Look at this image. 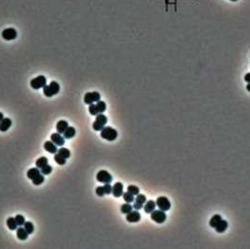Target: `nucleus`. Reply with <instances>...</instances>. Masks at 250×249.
I'll use <instances>...</instances> for the list:
<instances>
[{
	"mask_svg": "<svg viewBox=\"0 0 250 249\" xmlns=\"http://www.w3.org/2000/svg\"><path fill=\"white\" fill-rule=\"evenodd\" d=\"M101 137L107 141H114L118 137V132L112 127H104L101 131Z\"/></svg>",
	"mask_w": 250,
	"mask_h": 249,
	"instance_id": "1",
	"label": "nucleus"
},
{
	"mask_svg": "<svg viewBox=\"0 0 250 249\" xmlns=\"http://www.w3.org/2000/svg\"><path fill=\"white\" fill-rule=\"evenodd\" d=\"M107 123V117L103 114H98L96 116V119L92 124V128L95 131H102Z\"/></svg>",
	"mask_w": 250,
	"mask_h": 249,
	"instance_id": "2",
	"label": "nucleus"
},
{
	"mask_svg": "<svg viewBox=\"0 0 250 249\" xmlns=\"http://www.w3.org/2000/svg\"><path fill=\"white\" fill-rule=\"evenodd\" d=\"M151 218L152 221H154L157 224H163L167 220V214L162 210H154L151 213Z\"/></svg>",
	"mask_w": 250,
	"mask_h": 249,
	"instance_id": "3",
	"label": "nucleus"
},
{
	"mask_svg": "<svg viewBox=\"0 0 250 249\" xmlns=\"http://www.w3.org/2000/svg\"><path fill=\"white\" fill-rule=\"evenodd\" d=\"M30 86L33 89H40L46 86V78L43 75H40L38 77L33 78L30 81Z\"/></svg>",
	"mask_w": 250,
	"mask_h": 249,
	"instance_id": "4",
	"label": "nucleus"
},
{
	"mask_svg": "<svg viewBox=\"0 0 250 249\" xmlns=\"http://www.w3.org/2000/svg\"><path fill=\"white\" fill-rule=\"evenodd\" d=\"M100 100H101V95L97 91L88 92V93L85 94V97H84V102L86 104H88V105L93 103V102H99Z\"/></svg>",
	"mask_w": 250,
	"mask_h": 249,
	"instance_id": "5",
	"label": "nucleus"
},
{
	"mask_svg": "<svg viewBox=\"0 0 250 249\" xmlns=\"http://www.w3.org/2000/svg\"><path fill=\"white\" fill-rule=\"evenodd\" d=\"M96 179L99 182H102V183H110L113 180L111 174L107 172L106 170H100L97 173Z\"/></svg>",
	"mask_w": 250,
	"mask_h": 249,
	"instance_id": "6",
	"label": "nucleus"
},
{
	"mask_svg": "<svg viewBox=\"0 0 250 249\" xmlns=\"http://www.w3.org/2000/svg\"><path fill=\"white\" fill-rule=\"evenodd\" d=\"M156 206H158V208L164 212H167V211H169L170 207H171V204H170V201L168 200V197H160L156 199Z\"/></svg>",
	"mask_w": 250,
	"mask_h": 249,
	"instance_id": "7",
	"label": "nucleus"
},
{
	"mask_svg": "<svg viewBox=\"0 0 250 249\" xmlns=\"http://www.w3.org/2000/svg\"><path fill=\"white\" fill-rule=\"evenodd\" d=\"M17 32L14 28H6L2 31V38L6 41H12L16 39Z\"/></svg>",
	"mask_w": 250,
	"mask_h": 249,
	"instance_id": "8",
	"label": "nucleus"
},
{
	"mask_svg": "<svg viewBox=\"0 0 250 249\" xmlns=\"http://www.w3.org/2000/svg\"><path fill=\"white\" fill-rule=\"evenodd\" d=\"M147 201V198H146V196L142 195V194H138L137 195V198L135 199V203H134V208L136 210H141L143 207H144V204L146 203Z\"/></svg>",
	"mask_w": 250,
	"mask_h": 249,
	"instance_id": "9",
	"label": "nucleus"
},
{
	"mask_svg": "<svg viewBox=\"0 0 250 249\" xmlns=\"http://www.w3.org/2000/svg\"><path fill=\"white\" fill-rule=\"evenodd\" d=\"M140 219H141V214L139 213V212H138V210L132 211L126 214V220L129 223H138L140 221Z\"/></svg>",
	"mask_w": 250,
	"mask_h": 249,
	"instance_id": "10",
	"label": "nucleus"
},
{
	"mask_svg": "<svg viewBox=\"0 0 250 249\" xmlns=\"http://www.w3.org/2000/svg\"><path fill=\"white\" fill-rule=\"evenodd\" d=\"M51 141L58 147H62L65 144V138L59 133H54L51 136Z\"/></svg>",
	"mask_w": 250,
	"mask_h": 249,
	"instance_id": "11",
	"label": "nucleus"
},
{
	"mask_svg": "<svg viewBox=\"0 0 250 249\" xmlns=\"http://www.w3.org/2000/svg\"><path fill=\"white\" fill-rule=\"evenodd\" d=\"M112 194L115 197H119L123 195V184L121 182H116L113 185Z\"/></svg>",
	"mask_w": 250,
	"mask_h": 249,
	"instance_id": "12",
	"label": "nucleus"
},
{
	"mask_svg": "<svg viewBox=\"0 0 250 249\" xmlns=\"http://www.w3.org/2000/svg\"><path fill=\"white\" fill-rule=\"evenodd\" d=\"M12 120H11V118H9V117H4L2 120H1V122H0V131L1 132H7L10 128H11V126H12Z\"/></svg>",
	"mask_w": 250,
	"mask_h": 249,
	"instance_id": "13",
	"label": "nucleus"
},
{
	"mask_svg": "<svg viewBox=\"0 0 250 249\" xmlns=\"http://www.w3.org/2000/svg\"><path fill=\"white\" fill-rule=\"evenodd\" d=\"M44 150L47 151L49 153H53V154H56L58 152V146L53 143L52 141H45L44 143Z\"/></svg>",
	"mask_w": 250,
	"mask_h": 249,
	"instance_id": "14",
	"label": "nucleus"
},
{
	"mask_svg": "<svg viewBox=\"0 0 250 249\" xmlns=\"http://www.w3.org/2000/svg\"><path fill=\"white\" fill-rule=\"evenodd\" d=\"M69 127V124L66 120H59L58 123H57V132L59 133V134H64V132L67 130V128Z\"/></svg>",
	"mask_w": 250,
	"mask_h": 249,
	"instance_id": "15",
	"label": "nucleus"
},
{
	"mask_svg": "<svg viewBox=\"0 0 250 249\" xmlns=\"http://www.w3.org/2000/svg\"><path fill=\"white\" fill-rule=\"evenodd\" d=\"M16 235H17V238H18L19 240H21V241H25V240L28 239V237L29 234H28V231L25 229V227H17V229H16Z\"/></svg>",
	"mask_w": 250,
	"mask_h": 249,
	"instance_id": "16",
	"label": "nucleus"
},
{
	"mask_svg": "<svg viewBox=\"0 0 250 249\" xmlns=\"http://www.w3.org/2000/svg\"><path fill=\"white\" fill-rule=\"evenodd\" d=\"M155 207H156V202H154L153 200H149L146 201L145 206L143 208L146 213H152L155 210Z\"/></svg>",
	"mask_w": 250,
	"mask_h": 249,
	"instance_id": "17",
	"label": "nucleus"
},
{
	"mask_svg": "<svg viewBox=\"0 0 250 249\" xmlns=\"http://www.w3.org/2000/svg\"><path fill=\"white\" fill-rule=\"evenodd\" d=\"M42 174V172H41V170L38 168V167H33V168H30L28 171V173H27V176H28V178L29 179V180H34L36 177H38L39 175H41Z\"/></svg>",
	"mask_w": 250,
	"mask_h": 249,
	"instance_id": "18",
	"label": "nucleus"
},
{
	"mask_svg": "<svg viewBox=\"0 0 250 249\" xmlns=\"http://www.w3.org/2000/svg\"><path fill=\"white\" fill-rule=\"evenodd\" d=\"M228 227V222H227L226 220H221V221L219 222V224H218L214 228H215L216 232H218V233H223V232H225V231L227 230Z\"/></svg>",
	"mask_w": 250,
	"mask_h": 249,
	"instance_id": "19",
	"label": "nucleus"
},
{
	"mask_svg": "<svg viewBox=\"0 0 250 249\" xmlns=\"http://www.w3.org/2000/svg\"><path fill=\"white\" fill-rule=\"evenodd\" d=\"M75 134H76V131H75V129L73 128V127H72V126H69L68 128H67V130L64 132V138L65 139H71V138H72L74 136H75Z\"/></svg>",
	"mask_w": 250,
	"mask_h": 249,
	"instance_id": "20",
	"label": "nucleus"
},
{
	"mask_svg": "<svg viewBox=\"0 0 250 249\" xmlns=\"http://www.w3.org/2000/svg\"><path fill=\"white\" fill-rule=\"evenodd\" d=\"M222 220V217H221V215H219V214H214L211 219H210V222H209V225H210V227H215L218 224H219V222Z\"/></svg>",
	"mask_w": 250,
	"mask_h": 249,
	"instance_id": "21",
	"label": "nucleus"
},
{
	"mask_svg": "<svg viewBox=\"0 0 250 249\" xmlns=\"http://www.w3.org/2000/svg\"><path fill=\"white\" fill-rule=\"evenodd\" d=\"M7 226H8L9 229H11V230H16L18 227V225H17L14 217H10L7 219Z\"/></svg>",
	"mask_w": 250,
	"mask_h": 249,
	"instance_id": "22",
	"label": "nucleus"
},
{
	"mask_svg": "<svg viewBox=\"0 0 250 249\" xmlns=\"http://www.w3.org/2000/svg\"><path fill=\"white\" fill-rule=\"evenodd\" d=\"M133 206L130 204V203H125V204H123V205H121V207H120V212H122V213H124V214H127V213H129L130 212H132L133 211Z\"/></svg>",
	"mask_w": 250,
	"mask_h": 249,
	"instance_id": "23",
	"label": "nucleus"
},
{
	"mask_svg": "<svg viewBox=\"0 0 250 249\" xmlns=\"http://www.w3.org/2000/svg\"><path fill=\"white\" fill-rule=\"evenodd\" d=\"M49 87H50V89H51V91L53 92V94L54 95H57L58 92H59V85H58V83H57L56 81H52L50 84H49Z\"/></svg>",
	"mask_w": 250,
	"mask_h": 249,
	"instance_id": "24",
	"label": "nucleus"
},
{
	"mask_svg": "<svg viewBox=\"0 0 250 249\" xmlns=\"http://www.w3.org/2000/svg\"><path fill=\"white\" fill-rule=\"evenodd\" d=\"M47 164H48V159L46 157H41L36 161V167L42 168L44 166H46Z\"/></svg>",
	"mask_w": 250,
	"mask_h": 249,
	"instance_id": "25",
	"label": "nucleus"
},
{
	"mask_svg": "<svg viewBox=\"0 0 250 249\" xmlns=\"http://www.w3.org/2000/svg\"><path fill=\"white\" fill-rule=\"evenodd\" d=\"M122 197H123L124 201H125V202H127V203H132V202L135 201V197H134V195L130 194L128 191H127V192H125V193H123Z\"/></svg>",
	"mask_w": 250,
	"mask_h": 249,
	"instance_id": "26",
	"label": "nucleus"
},
{
	"mask_svg": "<svg viewBox=\"0 0 250 249\" xmlns=\"http://www.w3.org/2000/svg\"><path fill=\"white\" fill-rule=\"evenodd\" d=\"M58 153L59 154V155H61L63 158H65V159H68V158H70V156H71V152H70V151L67 149V148H60L58 151Z\"/></svg>",
	"mask_w": 250,
	"mask_h": 249,
	"instance_id": "27",
	"label": "nucleus"
},
{
	"mask_svg": "<svg viewBox=\"0 0 250 249\" xmlns=\"http://www.w3.org/2000/svg\"><path fill=\"white\" fill-rule=\"evenodd\" d=\"M96 107H97V110H98L99 114H102V113H103L106 110V104H105V102H102V101H101V100L99 102H97Z\"/></svg>",
	"mask_w": 250,
	"mask_h": 249,
	"instance_id": "28",
	"label": "nucleus"
},
{
	"mask_svg": "<svg viewBox=\"0 0 250 249\" xmlns=\"http://www.w3.org/2000/svg\"><path fill=\"white\" fill-rule=\"evenodd\" d=\"M54 159H55V161H56V163H57L58 165H59V166H64V165L66 164V160H67V159L63 158L61 155H59L58 153H56V154H55Z\"/></svg>",
	"mask_w": 250,
	"mask_h": 249,
	"instance_id": "29",
	"label": "nucleus"
},
{
	"mask_svg": "<svg viewBox=\"0 0 250 249\" xmlns=\"http://www.w3.org/2000/svg\"><path fill=\"white\" fill-rule=\"evenodd\" d=\"M43 182H44V175H42V174H41V175H39L38 177H36L34 180H32V182H33V184L34 185H41V184H42L43 183Z\"/></svg>",
	"mask_w": 250,
	"mask_h": 249,
	"instance_id": "30",
	"label": "nucleus"
},
{
	"mask_svg": "<svg viewBox=\"0 0 250 249\" xmlns=\"http://www.w3.org/2000/svg\"><path fill=\"white\" fill-rule=\"evenodd\" d=\"M127 191L130 194L134 195V196H137V195L139 194V188L138 186H136V185H129L127 187Z\"/></svg>",
	"mask_w": 250,
	"mask_h": 249,
	"instance_id": "31",
	"label": "nucleus"
},
{
	"mask_svg": "<svg viewBox=\"0 0 250 249\" xmlns=\"http://www.w3.org/2000/svg\"><path fill=\"white\" fill-rule=\"evenodd\" d=\"M14 218H15V221H16L18 227H22L26 223V219H25V217L22 214H17Z\"/></svg>",
	"mask_w": 250,
	"mask_h": 249,
	"instance_id": "32",
	"label": "nucleus"
},
{
	"mask_svg": "<svg viewBox=\"0 0 250 249\" xmlns=\"http://www.w3.org/2000/svg\"><path fill=\"white\" fill-rule=\"evenodd\" d=\"M24 227H25V229L28 231V234H31V233H33V231H34V226H33V224L31 223V222H26L25 224H24Z\"/></svg>",
	"mask_w": 250,
	"mask_h": 249,
	"instance_id": "33",
	"label": "nucleus"
},
{
	"mask_svg": "<svg viewBox=\"0 0 250 249\" xmlns=\"http://www.w3.org/2000/svg\"><path fill=\"white\" fill-rule=\"evenodd\" d=\"M41 172L42 175H49L52 172V167L47 164L46 166H44L43 167L41 168Z\"/></svg>",
	"mask_w": 250,
	"mask_h": 249,
	"instance_id": "34",
	"label": "nucleus"
},
{
	"mask_svg": "<svg viewBox=\"0 0 250 249\" xmlns=\"http://www.w3.org/2000/svg\"><path fill=\"white\" fill-rule=\"evenodd\" d=\"M88 111H89L90 115H92V116H97V115L99 114V112H98V110H97V107H96V104H94V103L89 104Z\"/></svg>",
	"mask_w": 250,
	"mask_h": 249,
	"instance_id": "35",
	"label": "nucleus"
},
{
	"mask_svg": "<svg viewBox=\"0 0 250 249\" xmlns=\"http://www.w3.org/2000/svg\"><path fill=\"white\" fill-rule=\"evenodd\" d=\"M42 88H43V94H44L46 97L50 98V97H53V96H54L53 92L51 91V89H50V87H49V85H48V86L46 85V86L43 87Z\"/></svg>",
	"mask_w": 250,
	"mask_h": 249,
	"instance_id": "36",
	"label": "nucleus"
},
{
	"mask_svg": "<svg viewBox=\"0 0 250 249\" xmlns=\"http://www.w3.org/2000/svg\"><path fill=\"white\" fill-rule=\"evenodd\" d=\"M103 189H104V194H105V195H109V194L112 193L113 186H111L110 183H104V185H103Z\"/></svg>",
	"mask_w": 250,
	"mask_h": 249,
	"instance_id": "37",
	"label": "nucleus"
},
{
	"mask_svg": "<svg viewBox=\"0 0 250 249\" xmlns=\"http://www.w3.org/2000/svg\"><path fill=\"white\" fill-rule=\"evenodd\" d=\"M96 194L97 196L99 197H103L105 194H104V189H103V186H98L96 188Z\"/></svg>",
	"mask_w": 250,
	"mask_h": 249,
	"instance_id": "38",
	"label": "nucleus"
},
{
	"mask_svg": "<svg viewBox=\"0 0 250 249\" xmlns=\"http://www.w3.org/2000/svg\"><path fill=\"white\" fill-rule=\"evenodd\" d=\"M244 81L247 83H250V72H248L244 75Z\"/></svg>",
	"mask_w": 250,
	"mask_h": 249,
	"instance_id": "39",
	"label": "nucleus"
},
{
	"mask_svg": "<svg viewBox=\"0 0 250 249\" xmlns=\"http://www.w3.org/2000/svg\"><path fill=\"white\" fill-rule=\"evenodd\" d=\"M4 118V114L2 112H0V122H1V120Z\"/></svg>",
	"mask_w": 250,
	"mask_h": 249,
	"instance_id": "40",
	"label": "nucleus"
},
{
	"mask_svg": "<svg viewBox=\"0 0 250 249\" xmlns=\"http://www.w3.org/2000/svg\"><path fill=\"white\" fill-rule=\"evenodd\" d=\"M246 89L250 92V83H248L247 84V86H246Z\"/></svg>",
	"mask_w": 250,
	"mask_h": 249,
	"instance_id": "41",
	"label": "nucleus"
},
{
	"mask_svg": "<svg viewBox=\"0 0 250 249\" xmlns=\"http://www.w3.org/2000/svg\"><path fill=\"white\" fill-rule=\"evenodd\" d=\"M230 1H232V2H235V1H237V0H230Z\"/></svg>",
	"mask_w": 250,
	"mask_h": 249,
	"instance_id": "42",
	"label": "nucleus"
}]
</instances>
